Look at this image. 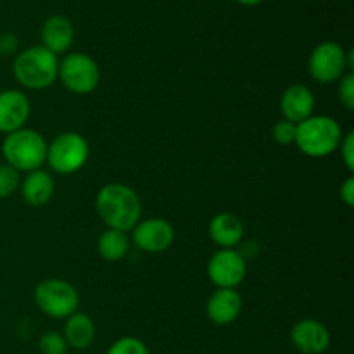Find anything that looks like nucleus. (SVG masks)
<instances>
[{"label":"nucleus","instance_id":"obj_4","mask_svg":"<svg viewBox=\"0 0 354 354\" xmlns=\"http://www.w3.org/2000/svg\"><path fill=\"white\" fill-rule=\"evenodd\" d=\"M2 154L6 165L17 171L30 173L40 169L47 159V142L38 131L21 128L3 138Z\"/></svg>","mask_w":354,"mask_h":354},{"label":"nucleus","instance_id":"obj_14","mask_svg":"<svg viewBox=\"0 0 354 354\" xmlns=\"http://www.w3.org/2000/svg\"><path fill=\"white\" fill-rule=\"evenodd\" d=\"M315 109V95L308 86L292 85L282 93L280 99V111L283 114V120L292 121L299 124L310 116H313Z\"/></svg>","mask_w":354,"mask_h":354},{"label":"nucleus","instance_id":"obj_16","mask_svg":"<svg viewBox=\"0 0 354 354\" xmlns=\"http://www.w3.org/2000/svg\"><path fill=\"white\" fill-rule=\"evenodd\" d=\"M209 237L221 249H232L244 237V225L235 214L220 213L211 220Z\"/></svg>","mask_w":354,"mask_h":354},{"label":"nucleus","instance_id":"obj_10","mask_svg":"<svg viewBox=\"0 0 354 354\" xmlns=\"http://www.w3.org/2000/svg\"><path fill=\"white\" fill-rule=\"evenodd\" d=\"M175 241V228L168 220L149 218L138 221L133 228V242L140 251L165 252L171 248Z\"/></svg>","mask_w":354,"mask_h":354},{"label":"nucleus","instance_id":"obj_1","mask_svg":"<svg viewBox=\"0 0 354 354\" xmlns=\"http://www.w3.org/2000/svg\"><path fill=\"white\" fill-rule=\"evenodd\" d=\"M100 220L113 230L130 232L140 221L142 203L133 189L123 183H107L95 199Z\"/></svg>","mask_w":354,"mask_h":354},{"label":"nucleus","instance_id":"obj_3","mask_svg":"<svg viewBox=\"0 0 354 354\" xmlns=\"http://www.w3.org/2000/svg\"><path fill=\"white\" fill-rule=\"evenodd\" d=\"M342 130L330 116H310L297 124L296 142L303 154L310 158H325L339 149Z\"/></svg>","mask_w":354,"mask_h":354},{"label":"nucleus","instance_id":"obj_8","mask_svg":"<svg viewBox=\"0 0 354 354\" xmlns=\"http://www.w3.org/2000/svg\"><path fill=\"white\" fill-rule=\"evenodd\" d=\"M348 69L346 50L337 41H322L311 50L308 71L318 83H334L344 76Z\"/></svg>","mask_w":354,"mask_h":354},{"label":"nucleus","instance_id":"obj_18","mask_svg":"<svg viewBox=\"0 0 354 354\" xmlns=\"http://www.w3.org/2000/svg\"><path fill=\"white\" fill-rule=\"evenodd\" d=\"M62 337L71 348L86 349L95 339V324L86 313L75 311L71 317L66 318Z\"/></svg>","mask_w":354,"mask_h":354},{"label":"nucleus","instance_id":"obj_27","mask_svg":"<svg viewBox=\"0 0 354 354\" xmlns=\"http://www.w3.org/2000/svg\"><path fill=\"white\" fill-rule=\"evenodd\" d=\"M341 199L348 207L354 206V178L348 176L346 182L341 185Z\"/></svg>","mask_w":354,"mask_h":354},{"label":"nucleus","instance_id":"obj_6","mask_svg":"<svg viewBox=\"0 0 354 354\" xmlns=\"http://www.w3.org/2000/svg\"><path fill=\"white\" fill-rule=\"evenodd\" d=\"M35 303L41 313L62 320L78 311L80 296L75 287L66 280L48 279L38 283L35 289Z\"/></svg>","mask_w":354,"mask_h":354},{"label":"nucleus","instance_id":"obj_12","mask_svg":"<svg viewBox=\"0 0 354 354\" xmlns=\"http://www.w3.org/2000/svg\"><path fill=\"white\" fill-rule=\"evenodd\" d=\"M30 109V100L19 90L9 88L0 92V131L12 133L24 128Z\"/></svg>","mask_w":354,"mask_h":354},{"label":"nucleus","instance_id":"obj_17","mask_svg":"<svg viewBox=\"0 0 354 354\" xmlns=\"http://www.w3.org/2000/svg\"><path fill=\"white\" fill-rule=\"evenodd\" d=\"M54 187L55 185L50 173L44 171V169H35V171L28 173L26 178L23 180L21 192H23L24 201L30 206L40 207L45 206L52 199V196H54Z\"/></svg>","mask_w":354,"mask_h":354},{"label":"nucleus","instance_id":"obj_11","mask_svg":"<svg viewBox=\"0 0 354 354\" xmlns=\"http://www.w3.org/2000/svg\"><path fill=\"white\" fill-rule=\"evenodd\" d=\"M294 348L303 354H322L330 346V332L322 322L313 318L299 320L290 330Z\"/></svg>","mask_w":354,"mask_h":354},{"label":"nucleus","instance_id":"obj_9","mask_svg":"<svg viewBox=\"0 0 354 354\" xmlns=\"http://www.w3.org/2000/svg\"><path fill=\"white\" fill-rule=\"evenodd\" d=\"M248 273V265L241 252L234 249H220L207 263V275L218 289H235Z\"/></svg>","mask_w":354,"mask_h":354},{"label":"nucleus","instance_id":"obj_7","mask_svg":"<svg viewBox=\"0 0 354 354\" xmlns=\"http://www.w3.org/2000/svg\"><path fill=\"white\" fill-rule=\"evenodd\" d=\"M57 76L62 85L76 95H86L97 88L100 82V71L97 62L83 52L68 54L59 62Z\"/></svg>","mask_w":354,"mask_h":354},{"label":"nucleus","instance_id":"obj_28","mask_svg":"<svg viewBox=\"0 0 354 354\" xmlns=\"http://www.w3.org/2000/svg\"><path fill=\"white\" fill-rule=\"evenodd\" d=\"M235 2H239L241 6H245V7H254V6H259L261 2H265V0H235Z\"/></svg>","mask_w":354,"mask_h":354},{"label":"nucleus","instance_id":"obj_15","mask_svg":"<svg viewBox=\"0 0 354 354\" xmlns=\"http://www.w3.org/2000/svg\"><path fill=\"white\" fill-rule=\"evenodd\" d=\"M75 40V28L64 16H50L41 26V45L52 54H62Z\"/></svg>","mask_w":354,"mask_h":354},{"label":"nucleus","instance_id":"obj_26","mask_svg":"<svg viewBox=\"0 0 354 354\" xmlns=\"http://www.w3.org/2000/svg\"><path fill=\"white\" fill-rule=\"evenodd\" d=\"M19 47V38L14 33H3L0 35V55H9L17 52Z\"/></svg>","mask_w":354,"mask_h":354},{"label":"nucleus","instance_id":"obj_13","mask_svg":"<svg viewBox=\"0 0 354 354\" xmlns=\"http://www.w3.org/2000/svg\"><path fill=\"white\" fill-rule=\"evenodd\" d=\"M207 318L214 325H230L242 311V297L235 289H216L206 304Z\"/></svg>","mask_w":354,"mask_h":354},{"label":"nucleus","instance_id":"obj_5","mask_svg":"<svg viewBox=\"0 0 354 354\" xmlns=\"http://www.w3.org/2000/svg\"><path fill=\"white\" fill-rule=\"evenodd\" d=\"M88 154L90 149L85 137L75 131H66L47 144L45 162H48L59 175H71L85 166Z\"/></svg>","mask_w":354,"mask_h":354},{"label":"nucleus","instance_id":"obj_25","mask_svg":"<svg viewBox=\"0 0 354 354\" xmlns=\"http://www.w3.org/2000/svg\"><path fill=\"white\" fill-rule=\"evenodd\" d=\"M339 149H341V156L346 168H348L349 171H353L354 169V133L353 131H349L346 137H342L341 144H339Z\"/></svg>","mask_w":354,"mask_h":354},{"label":"nucleus","instance_id":"obj_20","mask_svg":"<svg viewBox=\"0 0 354 354\" xmlns=\"http://www.w3.org/2000/svg\"><path fill=\"white\" fill-rule=\"evenodd\" d=\"M106 354H149L147 346L137 337H121L111 344Z\"/></svg>","mask_w":354,"mask_h":354},{"label":"nucleus","instance_id":"obj_21","mask_svg":"<svg viewBox=\"0 0 354 354\" xmlns=\"http://www.w3.org/2000/svg\"><path fill=\"white\" fill-rule=\"evenodd\" d=\"M19 187V171L9 165H0V199L12 196Z\"/></svg>","mask_w":354,"mask_h":354},{"label":"nucleus","instance_id":"obj_19","mask_svg":"<svg viewBox=\"0 0 354 354\" xmlns=\"http://www.w3.org/2000/svg\"><path fill=\"white\" fill-rule=\"evenodd\" d=\"M97 249L106 261H120L127 256L128 249H130V239L124 232L107 228L106 232L100 234Z\"/></svg>","mask_w":354,"mask_h":354},{"label":"nucleus","instance_id":"obj_2","mask_svg":"<svg viewBox=\"0 0 354 354\" xmlns=\"http://www.w3.org/2000/svg\"><path fill=\"white\" fill-rule=\"evenodd\" d=\"M12 73L17 83L30 90H44L55 82L59 59L44 45H35L19 52L12 62Z\"/></svg>","mask_w":354,"mask_h":354},{"label":"nucleus","instance_id":"obj_22","mask_svg":"<svg viewBox=\"0 0 354 354\" xmlns=\"http://www.w3.org/2000/svg\"><path fill=\"white\" fill-rule=\"evenodd\" d=\"M38 349L41 354H66L68 353V344H66L62 334L47 332L38 341Z\"/></svg>","mask_w":354,"mask_h":354},{"label":"nucleus","instance_id":"obj_23","mask_svg":"<svg viewBox=\"0 0 354 354\" xmlns=\"http://www.w3.org/2000/svg\"><path fill=\"white\" fill-rule=\"evenodd\" d=\"M296 131H297L296 123H292V121H287V120H280L275 123L272 133H273V138H275L279 144L290 145L296 142Z\"/></svg>","mask_w":354,"mask_h":354},{"label":"nucleus","instance_id":"obj_24","mask_svg":"<svg viewBox=\"0 0 354 354\" xmlns=\"http://www.w3.org/2000/svg\"><path fill=\"white\" fill-rule=\"evenodd\" d=\"M339 100L342 106L348 111L354 109V75L348 73L341 78V85H339Z\"/></svg>","mask_w":354,"mask_h":354}]
</instances>
